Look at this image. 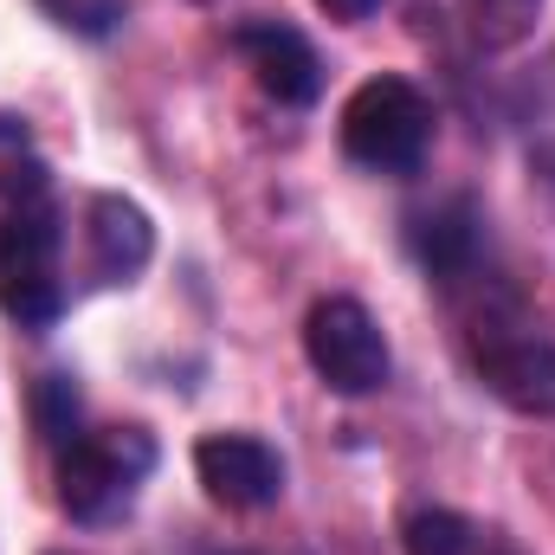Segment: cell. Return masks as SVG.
I'll list each match as a JSON object with an SVG mask.
<instances>
[{
    "instance_id": "5",
    "label": "cell",
    "mask_w": 555,
    "mask_h": 555,
    "mask_svg": "<svg viewBox=\"0 0 555 555\" xmlns=\"http://www.w3.org/2000/svg\"><path fill=\"white\" fill-rule=\"evenodd\" d=\"M304 356H310L317 382L336 388V395H375L388 382V369H395L382 323L356 297H323L304 317Z\"/></svg>"
},
{
    "instance_id": "4",
    "label": "cell",
    "mask_w": 555,
    "mask_h": 555,
    "mask_svg": "<svg viewBox=\"0 0 555 555\" xmlns=\"http://www.w3.org/2000/svg\"><path fill=\"white\" fill-rule=\"evenodd\" d=\"M472 362L478 382L530 420H555V343L537 336L517 310H485L472 323Z\"/></svg>"
},
{
    "instance_id": "3",
    "label": "cell",
    "mask_w": 555,
    "mask_h": 555,
    "mask_svg": "<svg viewBox=\"0 0 555 555\" xmlns=\"http://www.w3.org/2000/svg\"><path fill=\"white\" fill-rule=\"evenodd\" d=\"M433 149V104L408 78H369L343 104V155L369 175H414Z\"/></svg>"
},
{
    "instance_id": "6",
    "label": "cell",
    "mask_w": 555,
    "mask_h": 555,
    "mask_svg": "<svg viewBox=\"0 0 555 555\" xmlns=\"http://www.w3.org/2000/svg\"><path fill=\"white\" fill-rule=\"evenodd\" d=\"M194 478L227 511H266L284 491V459L259 433H207L194 446Z\"/></svg>"
},
{
    "instance_id": "2",
    "label": "cell",
    "mask_w": 555,
    "mask_h": 555,
    "mask_svg": "<svg viewBox=\"0 0 555 555\" xmlns=\"http://www.w3.org/2000/svg\"><path fill=\"white\" fill-rule=\"evenodd\" d=\"M0 310L20 330H52L65 317V220L52 201L0 214Z\"/></svg>"
},
{
    "instance_id": "13",
    "label": "cell",
    "mask_w": 555,
    "mask_h": 555,
    "mask_svg": "<svg viewBox=\"0 0 555 555\" xmlns=\"http://www.w3.org/2000/svg\"><path fill=\"white\" fill-rule=\"evenodd\" d=\"M39 433L52 446L78 439V388H72V375H46L39 382Z\"/></svg>"
},
{
    "instance_id": "12",
    "label": "cell",
    "mask_w": 555,
    "mask_h": 555,
    "mask_svg": "<svg viewBox=\"0 0 555 555\" xmlns=\"http://www.w3.org/2000/svg\"><path fill=\"white\" fill-rule=\"evenodd\" d=\"M478 530L459 511H414L408 517V555H472Z\"/></svg>"
},
{
    "instance_id": "14",
    "label": "cell",
    "mask_w": 555,
    "mask_h": 555,
    "mask_svg": "<svg viewBox=\"0 0 555 555\" xmlns=\"http://www.w3.org/2000/svg\"><path fill=\"white\" fill-rule=\"evenodd\" d=\"M65 33H78V39H104V33H117V20H124V0H39Z\"/></svg>"
},
{
    "instance_id": "11",
    "label": "cell",
    "mask_w": 555,
    "mask_h": 555,
    "mask_svg": "<svg viewBox=\"0 0 555 555\" xmlns=\"http://www.w3.org/2000/svg\"><path fill=\"white\" fill-rule=\"evenodd\" d=\"M543 0H465V33L478 52H511L537 33Z\"/></svg>"
},
{
    "instance_id": "15",
    "label": "cell",
    "mask_w": 555,
    "mask_h": 555,
    "mask_svg": "<svg viewBox=\"0 0 555 555\" xmlns=\"http://www.w3.org/2000/svg\"><path fill=\"white\" fill-rule=\"evenodd\" d=\"M317 7H323L330 20H369V13H375L382 0H317Z\"/></svg>"
},
{
    "instance_id": "8",
    "label": "cell",
    "mask_w": 555,
    "mask_h": 555,
    "mask_svg": "<svg viewBox=\"0 0 555 555\" xmlns=\"http://www.w3.org/2000/svg\"><path fill=\"white\" fill-rule=\"evenodd\" d=\"M155 259V227L137 201L124 194H91L85 201V266L91 284H130Z\"/></svg>"
},
{
    "instance_id": "9",
    "label": "cell",
    "mask_w": 555,
    "mask_h": 555,
    "mask_svg": "<svg viewBox=\"0 0 555 555\" xmlns=\"http://www.w3.org/2000/svg\"><path fill=\"white\" fill-rule=\"evenodd\" d=\"M478 227H485V220H478V207H472V201H446L439 214L414 220V259L439 278V284L472 278L478 246H485V233H478Z\"/></svg>"
},
{
    "instance_id": "7",
    "label": "cell",
    "mask_w": 555,
    "mask_h": 555,
    "mask_svg": "<svg viewBox=\"0 0 555 555\" xmlns=\"http://www.w3.org/2000/svg\"><path fill=\"white\" fill-rule=\"evenodd\" d=\"M233 52L253 65L259 91L272 104H284V111H304V104L323 98V59H317V46L297 26H284V20H246V26H233Z\"/></svg>"
},
{
    "instance_id": "10",
    "label": "cell",
    "mask_w": 555,
    "mask_h": 555,
    "mask_svg": "<svg viewBox=\"0 0 555 555\" xmlns=\"http://www.w3.org/2000/svg\"><path fill=\"white\" fill-rule=\"evenodd\" d=\"M46 155L26 130V117H0V201L7 207H26V201H46Z\"/></svg>"
},
{
    "instance_id": "1",
    "label": "cell",
    "mask_w": 555,
    "mask_h": 555,
    "mask_svg": "<svg viewBox=\"0 0 555 555\" xmlns=\"http://www.w3.org/2000/svg\"><path fill=\"white\" fill-rule=\"evenodd\" d=\"M155 472V439L142 426H98L59 446V504L72 524H117L130 517Z\"/></svg>"
}]
</instances>
